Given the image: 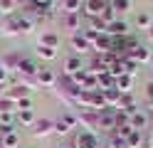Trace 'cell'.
I'll return each instance as SVG.
<instances>
[{"label":"cell","instance_id":"obj_28","mask_svg":"<svg viewBox=\"0 0 153 148\" xmlns=\"http://www.w3.org/2000/svg\"><path fill=\"white\" fill-rule=\"evenodd\" d=\"M69 131H72V128L67 126V123L62 121V118H59V121H54V133H59V136H67Z\"/></svg>","mask_w":153,"mask_h":148},{"label":"cell","instance_id":"obj_24","mask_svg":"<svg viewBox=\"0 0 153 148\" xmlns=\"http://www.w3.org/2000/svg\"><path fill=\"white\" fill-rule=\"evenodd\" d=\"M17 27H20V35H30L35 30V22L30 17H20V20H17Z\"/></svg>","mask_w":153,"mask_h":148},{"label":"cell","instance_id":"obj_5","mask_svg":"<svg viewBox=\"0 0 153 148\" xmlns=\"http://www.w3.org/2000/svg\"><path fill=\"white\" fill-rule=\"evenodd\" d=\"M30 91H32V89H27L25 84H13V86H7L5 89V99H10V101H20V99H27V96H30Z\"/></svg>","mask_w":153,"mask_h":148},{"label":"cell","instance_id":"obj_37","mask_svg":"<svg viewBox=\"0 0 153 148\" xmlns=\"http://www.w3.org/2000/svg\"><path fill=\"white\" fill-rule=\"evenodd\" d=\"M0 22H3V15H0Z\"/></svg>","mask_w":153,"mask_h":148},{"label":"cell","instance_id":"obj_35","mask_svg":"<svg viewBox=\"0 0 153 148\" xmlns=\"http://www.w3.org/2000/svg\"><path fill=\"white\" fill-rule=\"evenodd\" d=\"M148 148H153V133H151V138H148Z\"/></svg>","mask_w":153,"mask_h":148},{"label":"cell","instance_id":"obj_31","mask_svg":"<svg viewBox=\"0 0 153 148\" xmlns=\"http://www.w3.org/2000/svg\"><path fill=\"white\" fill-rule=\"evenodd\" d=\"M62 121H64L67 126H69V128H74L76 123H79V118H76L74 114H64V116H62Z\"/></svg>","mask_w":153,"mask_h":148},{"label":"cell","instance_id":"obj_10","mask_svg":"<svg viewBox=\"0 0 153 148\" xmlns=\"http://www.w3.org/2000/svg\"><path fill=\"white\" fill-rule=\"evenodd\" d=\"M106 35L109 37H126L128 35V25L121 22V20H114V22L106 25Z\"/></svg>","mask_w":153,"mask_h":148},{"label":"cell","instance_id":"obj_6","mask_svg":"<svg viewBox=\"0 0 153 148\" xmlns=\"http://www.w3.org/2000/svg\"><path fill=\"white\" fill-rule=\"evenodd\" d=\"M17 20H20V17H15V15L5 17L3 22H0V35H3V37H15V35H20V27H17Z\"/></svg>","mask_w":153,"mask_h":148},{"label":"cell","instance_id":"obj_30","mask_svg":"<svg viewBox=\"0 0 153 148\" xmlns=\"http://www.w3.org/2000/svg\"><path fill=\"white\" fill-rule=\"evenodd\" d=\"M136 25H138V27H151V15H148V13H141L138 20H136Z\"/></svg>","mask_w":153,"mask_h":148},{"label":"cell","instance_id":"obj_39","mask_svg":"<svg viewBox=\"0 0 153 148\" xmlns=\"http://www.w3.org/2000/svg\"><path fill=\"white\" fill-rule=\"evenodd\" d=\"M109 3H114V0H109Z\"/></svg>","mask_w":153,"mask_h":148},{"label":"cell","instance_id":"obj_27","mask_svg":"<svg viewBox=\"0 0 153 148\" xmlns=\"http://www.w3.org/2000/svg\"><path fill=\"white\" fill-rule=\"evenodd\" d=\"M114 17H116V13H114V7H111V3L106 5V7H104V13H101V20H104V22H114Z\"/></svg>","mask_w":153,"mask_h":148},{"label":"cell","instance_id":"obj_4","mask_svg":"<svg viewBox=\"0 0 153 148\" xmlns=\"http://www.w3.org/2000/svg\"><path fill=\"white\" fill-rule=\"evenodd\" d=\"M50 133H54V121L52 118H37L35 126H32V136L35 138H45Z\"/></svg>","mask_w":153,"mask_h":148},{"label":"cell","instance_id":"obj_29","mask_svg":"<svg viewBox=\"0 0 153 148\" xmlns=\"http://www.w3.org/2000/svg\"><path fill=\"white\" fill-rule=\"evenodd\" d=\"M30 109H32V99H30V96L17 101V111H30Z\"/></svg>","mask_w":153,"mask_h":148},{"label":"cell","instance_id":"obj_1","mask_svg":"<svg viewBox=\"0 0 153 148\" xmlns=\"http://www.w3.org/2000/svg\"><path fill=\"white\" fill-rule=\"evenodd\" d=\"M76 118H79V123L87 128V131H99V111H91V109H82L79 114H76Z\"/></svg>","mask_w":153,"mask_h":148},{"label":"cell","instance_id":"obj_2","mask_svg":"<svg viewBox=\"0 0 153 148\" xmlns=\"http://www.w3.org/2000/svg\"><path fill=\"white\" fill-rule=\"evenodd\" d=\"M99 128L101 131H116V109H104V111H99Z\"/></svg>","mask_w":153,"mask_h":148},{"label":"cell","instance_id":"obj_32","mask_svg":"<svg viewBox=\"0 0 153 148\" xmlns=\"http://www.w3.org/2000/svg\"><path fill=\"white\" fill-rule=\"evenodd\" d=\"M13 116L15 114H0V126H13Z\"/></svg>","mask_w":153,"mask_h":148},{"label":"cell","instance_id":"obj_40","mask_svg":"<svg viewBox=\"0 0 153 148\" xmlns=\"http://www.w3.org/2000/svg\"><path fill=\"white\" fill-rule=\"evenodd\" d=\"M0 148H5V146H0Z\"/></svg>","mask_w":153,"mask_h":148},{"label":"cell","instance_id":"obj_23","mask_svg":"<svg viewBox=\"0 0 153 148\" xmlns=\"http://www.w3.org/2000/svg\"><path fill=\"white\" fill-rule=\"evenodd\" d=\"M0 114H17V104L3 96L0 99Z\"/></svg>","mask_w":153,"mask_h":148},{"label":"cell","instance_id":"obj_11","mask_svg":"<svg viewBox=\"0 0 153 148\" xmlns=\"http://www.w3.org/2000/svg\"><path fill=\"white\" fill-rule=\"evenodd\" d=\"M104 7H106V0H87L84 3V13L91 15V17H101Z\"/></svg>","mask_w":153,"mask_h":148},{"label":"cell","instance_id":"obj_12","mask_svg":"<svg viewBox=\"0 0 153 148\" xmlns=\"http://www.w3.org/2000/svg\"><path fill=\"white\" fill-rule=\"evenodd\" d=\"M72 47H74L76 54H87L89 49H91V45L87 42V37H84L82 32H74V35H72Z\"/></svg>","mask_w":153,"mask_h":148},{"label":"cell","instance_id":"obj_36","mask_svg":"<svg viewBox=\"0 0 153 148\" xmlns=\"http://www.w3.org/2000/svg\"><path fill=\"white\" fill-rule=\"evenodd\" d=\"M148 37H151V42H153V27H151V32H148Z\"/></svg>","mask_w":153,"mask_h":148},{"label":"cell","instance_id":"obj_34","mask_svg":"<svg viewBox=\"0 0 153 148\" xmlns=\"http://www.w3.org/2000/svg\"><path fill=\"white\" fill-rule=\"evenodd\" d=\"M5 89H7V86H3V84H0V99L5 96Z\"/></svg>","mask_w":153,"mask_h":148},{"label":"cell","instance_id":"obj_33","mask_svg":"<svg viewBox=\"0 0 153 148\" xmlns=\"http://www.w3.org/2000/svg\"><path fill=\"white\" fill-rule=\"evenodd\" d=\"M7 74H10V72H5V69L0 67V84H3V86L7 84Z\"/></svg>","mask_w":153,"mask_h":148},{"label":"cell","instance_id":"obj_21","mask_svg":"<svg viewBox=\"0 0 153 148\" xmlns=\"http://www.w3.org/2000/svg\"><path fill=\"white\" fill-rule=\"evenodd\" d=\"M15 7H17V0H0V15L10 17L15 13Z\"/></svg>","mask_w":153,"mask_h":148},{"label":"cell","instance_id":"obj_41","mask_svg":"<svg viewBox=\"0 0 153 148\" xmlns=\"http://www.w3.org/2000/svg\"><path fill=\"white\" fill-rule=\"evenodd\" d=\"M109 148H111V146H109Z\"/></svg>","mask_w":153,"mask_h":148},{"label":"cell","instance_id":"obj_16","mask_svg":"<svg viewBox=\"0 0 153 148\" xmlns=\"http://www.w3.org/2000/svg\"><path fill=\"white\" fill-rule=\"evenodd\" d=\"M35 121H37V118H35V111H32V109H30V111H17V123H20V126L32 128Z\"/></svg>","mask_w":153,"mask_h":148},{"label":"cell","instance_id":"obj_25","mask_svg":"<svg viewBox=\"0 0 153 148\" xmlns=\"http://www.w3.org/2000/svg\"><path fill=\"white\" fill-rule=\"evenodd\" d=\"M141 143H143V136H141V131H133V133L126 138V146H128V148H141Z\"/></svg>","mask_w":153,"mask_h":148},{"label":"cell","instance_id":"obj_14","mask_svg":"<svg viewBox=\"0 0 153 148\" xmlns=\"http://www.w3.org/2000/svg\"><path fill=\"white\" fill-rule=\"evenodd\" d=\"M37 45L57 49V47H59V37H57V32H42L40 37H37Z\"/></svg>","mask_w":153,"mask_h":148},{"label":"cell","instance_id":"obj_9","mask_svg":"<svg viewBox=\"0 0 153 148\" xmlns=\"http://www.w3.org/2000/svg\"><path fill=\"white\" fill-rule=\"evenodd\" d=\"M57 84V77H54V72L52 69H45V67H40V72H37V86H54Z\"/></svg>","mask_w":153,"mask_h":148},{"label":"cell","instance_id":"obj_19","mask_svg":"<svg viewBox=\"0 0 153 148\" xmlns=\"http://www.w3.org/2000/svg\"><path fill=\"white\" fill-rule=\"evenodd\" d=\"M79 13H69V15H64V27L67 30H72V32H76L79 30Z\"/></svg>","mask_w":153,"mask_h":148},{"label":"cell","instance_id":"obj_13","mask_svg":"<svg viewBox=\"0 0 153 148\" xmlns=\"http://www.w3.org/2000/svg\"><path fill=\"white\" fill-rule=\"evenodd\" d=\"M104 94V101H106V106L109 109H119V104H121V91L116 86L114 89H106V91H101Z\"/></svg>","mask_w":153,"mask_h":148},{"label":"cell","instance_id":"obj_17","mask_svg":"<svg viewBox=\"0 0 153 148\" xmlns=\"http://www.w3.org/2000/svg\"><path fill=\"white\" fill-rule=\"evenodd\" d=\"M131 86H133V77H131V74H121V77H116V89H119L121 94H128Z\"/></svg>","mask_w":153,"mask_h":148},{"label":"cell","instance_id":"obj_26","mask_svg":"<svg viewBox=\"0 0 153 148\" xmlns=\"http://www.w3.org/2000/svg\"><path fill=\"white\" fill-rule=\"evenodd\" d=\"M111 7H114V13H128L131 10V0H114Z\"/></svg>","mask_w":153,"mask_h":148},{"label":"cell","instance_id":"obj_3","mask_svg":"<svg viewBox=\"0 0 153 148\" xmlns=\"http://www.w3.org/2000/svg\"><path fill=\"white\" fill-rule=\"evenodd\" d=\"M74 148H99V138L91 131H79L74 136Z\"/></svg>","mask_w":153,"mask_h":148},{"label":"cell","instance_id":"obj_22","mask_svg":"<svg viewBox=\"0 0 153 148\" xmlns=\"http://www.w3.org/2000/svg\"><path fill=\"white\" fill-rule=\"evenodd\" d=\"M35 54L40 57V59H54V57H57V49H52V47H42V45H37V49H35Z\"/></svg>","mask_w":153,"mask_h":148},{"label":"cell","instance_id":"obj_8","mask_svg":"<svg viewBox=\"0 0 153 148\" xmlns=\"http://www.w3.org/2000/svg\"><path fill=\"white\" fill-rule=\"evenodd\" d=\"M37 72H40V67H37V62H35V59L22 57L20 67H17V74H20V77H27V79H35V77H37Z\"/></svg>","mask_w":153,"mask_h":148},{"label":"cell","instance_id":"obj_38","mask_svg":"<svg viewBox=\"0 0 153 148\" xmlns=\"http://www.w3.org/2000/svg\"><path fill=\"white\" fill-rule=\"evenodd\" d=\"M57 148H64V146H57Z\"/></svg>","mask_w":153,"mask_h":148},{"label":"cell","instance_id":"obj_20","mask_svg":"<svg viewBox=\"0 0 153 148\" xmlns=\"http://www.w3.org/2000/svg\"><path fill=\"white\" fill-rule=\"evenodd\" d=\"M82 0H62V10H64V15H69V13H79L82 10Z\"/></svg>","mask_w":153,"mask_h":148},{"label":"cell","instance_id":"obj_18","mask_svg":"<svg viewBox=\"0 0 153 148\" xmlns=\"http://www.w3.org/2000/svg\"><path fill=\"white\" fill-rule=\"evenodd\" d=\"M0 146H5V148H17V146H20V136H17V131L7 133V136H0Z\"/></svg>","mask_w":153,"mask_h":148},{"label":"cell","instance_id":"obj_15","mask_svg":"<svg viewBox=\"0 0 153 148\" xmlns=\"http://www.w3.org/2000/svg\"><path fill=\"white\" fill-rule=\"evenodd\" d=\"M82 59L79 57H69V59H64V74L67 77H74L76 72H82Z\"/></svg>","mask_w":153,"mask_h":148},{"label":"cell","instance_id":"obj_42","mask_svg":"<svg viewBox=\"0 0 153 148\" xmlns=\"http://www.w3.org/2000/svg\"><path fill=\"white\" fill-rule=\"evenodd\" d=\"M126 148H128V146H126Z\"/></svg>","mask_w":153,"mask_h":148},{"label":"cell","instance_id":"obj_7","mask_svg":"<svg viewBox=\"0 0 153 148\" xmlns=\"http://www.w3.org/2000/svg\"><path fill=\"white\" fill-rule=\"evenodd\" d=\"M20 62H22V54H17V52H5L3 59H0V67H3L5 72H17Z\"/></svg>","mask_w":153,"mask_h":148}]
</instances>
